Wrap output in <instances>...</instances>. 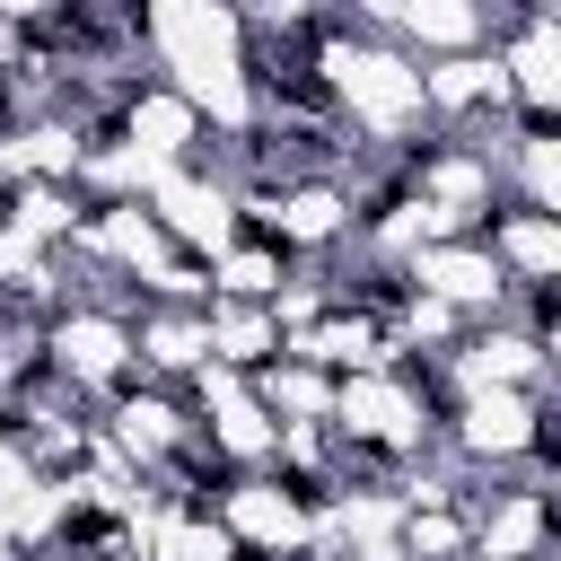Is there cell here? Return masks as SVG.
<instances>
[{
    "instance_id": "6",
    "label": "cell",
    "mask_w": 561,
    "mask_h": 561,
    "mask_svg": "<svg viewBox=\"0 0 561 561\" xmlns=\"http://www.w3.org/2000/svg\"><path fill=\"white\" fill-rule=\"evenodd\" d=\"M131 342H140V377L149 386H193L210 368V307H140Z\"/></svg>"
},
{
    "instance_id": "10",
    "label": "cell",
    "mask_w": 561,
    "mask_h": 561,
    "mask_svg": "<svg viewBox=\"0 0 561 561\" xmlns=\"http://www.w3.org/2000/svg\"><path fill=\"white\" fill-rule=\"evenodd\" d=\"M254 394H263V412H272L280 430H333V394H342V377H324L316 359L280 351V359L254 377Z\"/></svg>"
},
{
    "instance_id": "12",
    "label": "cell",
    "mask_w": 561,
    "mask_h": 561,
    "mask_svg": "<svg viewBox=\"0 0 561 561\" xmlns=\"http://www.w3.org/2000/svg\"><path fill=\"white\" fill-rule=\"evenodd\" d=\"M508 202L517 210H543V219H561V131H535V123H517V140H508Z\"/></svg>"
},
{
    "instance_id": "9",
    "label": "cell",
    "mask_w": 561,
    "mask_h": 561,
    "mask_svg": "<svg viewBox=\"0 0 561 561\" xmlns=\"http://www.w3.org/2000/svg\"><path fill=\"white\" fill-rule=\"evenodd\" d=\"M491 254H500V272L517 280V298H535V289H561V219H543V210H500L491 228Z\"/></svg>"
},
{
    "instance_id": "4",
    "label": "cell",
    "mask_w": 561,
    "mask_h": 561,
    "mask_svg": "<svg viewBox=\"0 0 561 561\" xmlns=\"http://www.w3.org/2000/svg\"><path fill=\"white\" fill-rule=\"evenodd\" d=\"M403 280H412L421 298H438V307H456L465 324H491V316H508V307H517V280L500 272V254H491V237H447V245H430V254H412V263H403Z\"/></svg>"
},
{
    "instance_id": "11",
    "label": "cell",
    "mask_w": 561,
    "mask_h": 561,
    "mask_svg": "<svg viewBox=\"0 0 561 561\" xmlns=\"http://www.w3.org/2000/svg\"><path fill=\"white\" fill-rule=\"evenodd\" d=\"M280 351H289V342H280V324H272V307L210 298V359H219V368H237V377H263Z\"/></svg>"
},
{
    "instance_id": "3",
    "label": "cell",
    "mask_w": 561,
    "mask_h": 561,
    "mask_svg": "<svg viewBox=\"0 0 561 561\" xmlns=\"http://www.w3.org/2000/svg\"><path fill=\"white\" fill-rule=\"evenodd\" d=\"M219 526L237 535L245 561H307L316 552V500L280 473H228L219 482Z\"/></svg>"
},
{
    "instance_id": "2",
    "label": "cell",
    "mask_w": 561,
    "mask_h": 561,
    "mask_svg": "<svg viewBox=\"0 0 561 561\" xmlns=\"http://www.w3.org/2000/svg\"><path fill=\"white\" fill-rule=\"evenodd\" d=\"M44 351H53V377L70 394L114 403L123 386H140V342H131V316L123 307H61L44 324Z\"/></svg>"
},
{
    "instance_id": "14",
    "label": "cell",
    "mask_w": 561,
    "mask_h": 561,
    "mask_svg": "<svg viewBox=\"0 0 561 561\" xmlns=\"http://www.w3.org/2000/svg\"><path fill=\"white\" fill-rule=\"evenodd\" d=\"M403 561H473V508H403Z\"/></svg>"
},
{
    "instance_id": "1",
    "label": "cell",
    "mask_w": 561,
    "mask_h": 561,
    "mask_svg": "<svg viewBox=\"0 0 561 561\" xmlns=\"http://www.w3.org/2000/svg\"><path fill=\"white\" fill-rule=\"evenodd\" d=\"M140 44H149V70L202 123H219V140L254 131L263 88H254V44H245L237 9H219V0H158V9H140Z\"/></svg>"
},
{
    "instance_id": "8",
    "label": "cell",
    "mask_w": 561,
    "mask_h": 561,
    "mask_svg": "<svg viewBox=\"0 0 561 561\" xmlns=\"http://www.w3.org/2000/svg\"><path fill=\"white\" fill-rule=\"evenodd\" d=\"M394 44H403L412 61L491 53V9H473V0H403V9H394Z\"/></svg>"
},
{
    "instance_id": "7",
    "label": "cell",
    "mask_w": 561,
    "mask_h": 561,
    "mask_svg": "<svg viewBox=\"0 0 561 561\" xmlns=\"http://www.w3.org/2000/svg\"><path fill=\"white\" fill-rule=\"evenodd\" d=\"M114 131H123L140 158H158V167H193V158H202V114H193L167 79L131 88V96H123V114H114Z\"/></svg>"
},
{
    "instance_id": "13",
    "label": "cell",
    "mask_w": 561,
    "mask_h": 561,
    "mask_svg": "<svg viewBox=\"0 0 561 561\" xmlns=\"http://www.w3.org/2000/svg\"><path fill=\"white\" fill-rule=\"evenodd\" d=\"M289 289V254L263 245V237H237L219 263H210V298H237V307H272Z\"/></svg>"
},
{
    "instance_id": "15",
    "label": "cell",
    "mask_w": 561,
    "mask_h": 561,
    "mask_svg": "<svg viewBox=\"0 0 561 561\" xmlns=\"http://www.w3.org/2000/svg\"><path fill=\"white\" fill-rule=\"evenodd\" d=\"M9 70H18V35L0 26V79H9Z\"/></svg>"
},
{
    "instance_id": "16",
    "label": "cell",
    "mask_w": 561,
    "mask_h": 561,
    "mask_svg": "<svg viewBox=\"0 0 561 561\" xmlns=\"http://www.w3.org/2000/svg\"><path fill=\"white\" fill-rule=\"evenodd\" d=\"M552 561H561V552H552Z\"/></svg>"
},
{
    "instance_id": "5",
    "label": "cell",
    "mask_w": 561,
    "mask_h": 561,
    "mask_svg": "<svg viewBox=\"0 0 561 561\" xmlns=\"http://www.w3.org/2000/svg\"><path fill=\"white\" fill-rule=\"evenodd\" d=\"M149 210H158V228L193 254V263H219L245 228H237V193L219 184V175H202V167H167L158 175V193H149Z\"/></svg>"
}]
</instances>
